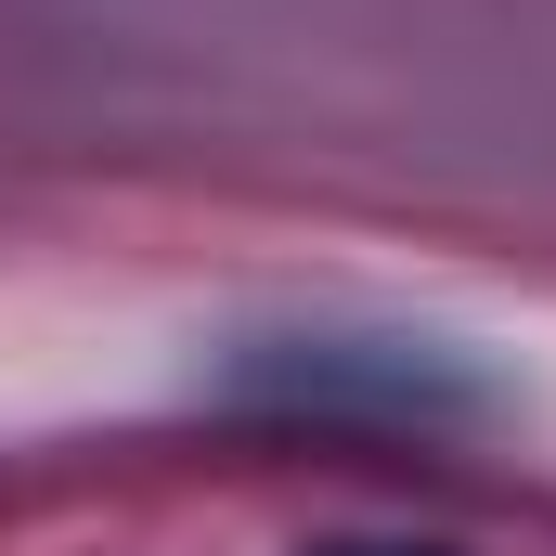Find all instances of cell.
<instances>
[{
    "mask_svg": "<svg viewBox=\"0 0 556 556\" xmlns=\"http://www.w3.org/2000/svg\"><path fill=\"white\" fill-rule=\"evenodd\" d=\"M298 556H440V544H298Z\"/></svg>",
    "mask_w": 556,
    "mask_h": 556,
    "instance_id": "7a4b0ae2",
    "label": "cell"
},
{
    "mask_svg": "<svg viewBox=\"0 0 556 556\" xmlns=\"http://www.w3.org/2000/svg\"><path fill=\"white\" fill-rule=\"evenodd\" d=\"M233 389L247 402H298V415H350V402H376V415H466L479 402L466 363L427 350V337H273V350L233 363Z\"/></svg>",
    "mask_w": 556,
    "mask_h": 556,
    "instance_id": "6da1fadb",
    "label": "cell"
}]
</instances>
